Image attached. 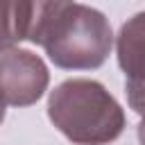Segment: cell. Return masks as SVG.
Wrapping results in <instances>:
<instances>
[{"instance_id": "cell-3", "label": "cell", "mask_w": 145, "mask_h": 145, "mask_svg": "<svg viewBox=\"0 0 145 145\" xmlns=\"http://www.w3.org/2000/svg\"><path fill=\"white\" fill-rule=\"evenodd\" d=\"M50 72L43 59L23 48L0 52V97L11 106H29L45 93Z\"/></svg>"}, {"instance_id": "cell-7", "label": "cell", "mask_w": 145, "mask_h": 145, "mask_svg": "<svg viewBox=\"0 0 145 145\" xmlns=\"http://www.w3.org/2000/svg\"><path fill=\"white\" fill-rule=\"evenodd\" d=\"M5 120V100L0 97V122Z\"/></svg>"}, {"instance_id": "cell-4", "label": "cell", "mask_w": 145, "mask_h": 145, "mask_svg": "<svg viewBox=\"0 0 145 145\" xmlns=\"http://www.w3.org/2000/svg\"><path fill=\"white\" fill-rule=\"evenodd\" d=\"M118 66L125 72L129 106L145 118V11L134 14L116 39Z\"/></svg>"}, {"instance_id": "cell-5", "label": "cell", "mask_w": 145, "mask_h": 145, "mask_svg": "<svg viewBox=\"0 0 145 145\" xmlns=\"http://www.w3.org/2000/svg\"><path fill=\"white\" fill-rule=\"evenodd\" d=\"M34 2H9L0 0V52L14 48L27 39Z\"/></svg>"}, {"instance_id": "cell-6", "label": "cell", "mask_w": 145, "mask_h": 145, "mask_svg": "<svg viewBox=\"0 0 145 145\" xmlns=\"http://www.w3.org/2000/svg\"><path fill=\"white\" fill-rule=\"evenodd\" d=\"M136 131H138V140H140V145H145V118H140Z\"/></svg>"}, {"instance_id": "cell-2", "label": "cell", "mask_w": 145, "mask_h": 145, "mask_svg": "<svg viewBox=\"0 0 145 145\" xmlns=\"http://www.w3.org/2000/svg\"><path fill=\"white\" fill-rule=\"evenodd\" d=\"M50 122L75 145H106L125 129V111L95 79L61 82L48 97Z\"/></svg>"}, {"instance_id": "cell-1", "label": "cell", "mask_w": 145, "mask_h": 145, "mask_svg": "<svg viewBox=\"0 0 145 145\" xmlns=\"http://www.w3.org/2000/svg\"><path fill=\"white\" fill-rule=\"evenodd\" d=\"M27 39L63 70L100 68L113 48V32L102 11L59 0L34 2Z\"/></svg>"}]
</instances>
